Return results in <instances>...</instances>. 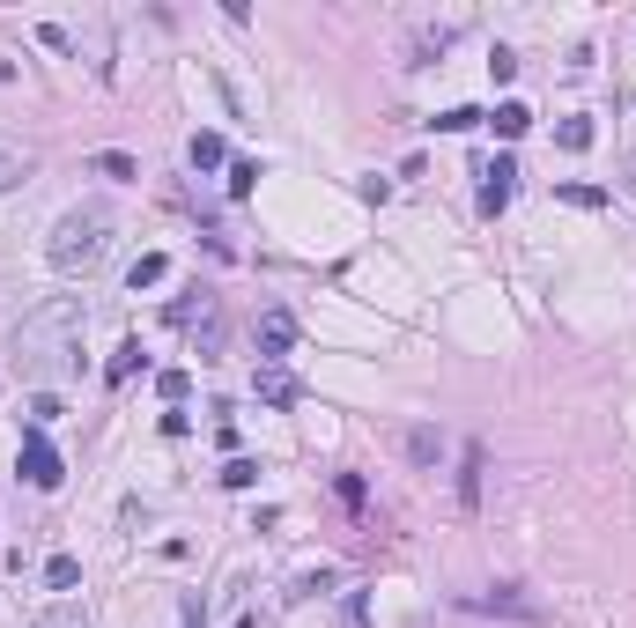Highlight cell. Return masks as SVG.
<instances>
[{
    "label": "cell",
    "mask_w": 636,
    "mask_h": 628,
    "mask_svg": "<svg viewBox=\"0 0 636 628\" xmlns=\"http://www.w3.org/2000/svg\"><path fill=\"white\" fill-rule=\"evenodd\" d=\"M82 303H45V311H30L23 326H15V363H23V377H67L74 363H82Z\"/></svg>",
    "instance_id": "1"
},
{
    "label": "cell",
    "mask_w": 636,
    "mask_h": 628,
    "mask_svg": "<svg viewBox=\"0 0 636 628\" xmlns=\"http://www.w3.org/2000/svg\"><path fill=\"white\" fill-rule=\"evenodd\" d=\"M111 244H119V215H111V207H97V200H82V207H67V215L52 222L45 259H52V274L89 281V274L111 259Z\"/></svg>",
    "instance_id": "2"
},
{
    "label": "cell",
    "mask_w": 636,
    "mask_h": 628,
    "mask_svg": "<svg viewBox=\"0 0 636 628\" xmlns=\"http://www.w3.org/2000/svg\"><path fill=\"white\" fill-rule=\"evenodd\" d=\"M15 473H23L30 488H60V481H67V466H60V451L45 444V429L23 436V459H15Z\"/></svg>",
    "instance_id": "3"
},
{
    "label": "cell",
    "mask_w": 636,
    "mask_h": 628,
    "mask_svg": "<svg viewBox=\"0 0 636 628\" xmlns=\"http://www.w3.org/2000/svg\"><path fill=\"white\" fill-rule=\"evenodd\" d=\"M296 348V311H259V363H282V355Z\"/></svg>",
    "instance_id": "4"
},
{
    "label": "cell",
    "mask_w": 636,
    "mask_h": 628,
    "mask_svg": "<svg viewBox=\"0 0 636 628\" xmlns=\"http://www.w3.org/2000/svg\"><path fill=\"white\" fill-rule=\"evenodd\" d=\"M511 193H518V163H511V156L481 163V207H489V215H503V207H511Z\"/></svg>",
    "instance_id": "5"
},
{
    "label": "cell",
    "mask_w": 636,
    "mask_h": 628,
    "mask_svg": "<svg viewBox=\"0 0 636 628\" xmlns=\"http://www.w3.org/2000/svg\"><path fill=\"white\" fill-rule=\"evenodd\" d=\"M466 606H474V614H511V621H548L526 592H518V584H496V592H481V599H466Z\"/></svg>",
    "instance_id": "6"
},
{
    "label": "cell",
    "mask_w": 636,
    "mask_h": 628,
    "mask_svg": "<svg viewBox=\"0 0 636 628\" xmlns=\"http://www.w3.org/2000/svg\"><path fill=\"white\" fill-rule=\"evenodd\" d=\"M252 385H259V399H267V407H296V399H304V385H296V377H289L282 363H259V377H252Z\"/></svg>",
    "instance_id": "7"
},
{
    "label": "cell",
    "mask_w": 636,
    "mask_h": 628,
    "mask_svg": "<svg viewBox=\"0 0 636 628\" xmlns=\"http://www.w3.org/2000/svg\"><path fill=\"white\" fill-rule=\"evenodd\" d=\"M208 318H215V296H208V289H185V296L171 303V326H178V333H200Z\"/></svg>",
    "instance_id": "8"
},
{
    "label": "cell",
    "mask_w": 636,
    "mask_h": 628,
    "mask_svg": "<svg viewBox=\"0 0 636 628\" xmlns=\"http://www.w3.org/2000/svg\"><path fill=\"white\" fill-rule=\"evenodd\" d=\"M452 23H429V30H415V45H407V52H415V60H407V67H429V60H444V52H452Z\"/></svg>",
    "instance_id": "9"
},
{
    "label": "cell",
    "mask_w": 636,
    "mask_h": 628,
    "mask_svg": "<svg viewBox=\"0 0 636 628\" xmlns=\"http://www.w3.org/2000/svg\"><path fill=\"white\" fill-rule=\"evenodd\" d=\"M481 459H489V451L466 444V459H459V503H466V510H481Z\"/></svg>",
    "instance_id": "10"
},
{
    "label": "cell",
    "mask_w": 636,
    "mask_h": 628,
    "mask_svg": "<svg viewBox=\"0 0 636 628\" xmlns=\"http://www.w3.org/2000/svg\"><path fill=\"white\" fill-rule=\"evenodd\" d=\"M30 178H37V163L23 156V148L0 141V193H15V185H30Z\"/></svg>",
    "instance_id": "11"
},
{
    "label": "cell",
    "mask_w": 636,
    "mask_h": 628,
    "mask_svg": "<svg viewBox=\"0 0 636 628\" xmlns=\"http://www.w3.org/2000/svg\"><path fill=\"white\" fill-rule=\"evenodd\" d=\"M407 459H415V466H437V459H444V436L415 422V429H407Z\"/></svg>",
    "instance_id": "12"
},
{
    "label": "cell",
    "mask_w": 636,
    "mask_h": 628,
    "mask_svg": "<svg viewBox=\"0 0 636 628\" xmlns=\"http://www.w3.org/2000/svg\"><path fill=\"white\" fill-rule=\"evenodd\" d=\"M163 274H171V259H163V252H141L134 266H126V281H134V296H141V289H156Z\"/></svg>",
    "instance_id": "13"
},
{
    "label": "cell",
    "mask_w": 636,
    "mask_h": 628,
    "mask_svg": "<svg viewBox=\"0 0 636 628\" xmlns=\"http://www.w3.org/2000/svg\"><path fill=\"white\" fill-rule=\"evenodd\" d=\"M489 126H496V133H503V141H518V133H526V126H533V111H526V104H518V97H503V104H496V119H489Z\"/></svg>",
    "instance_id": "14"
},
{
    "label": "cell",
    "mask_w": 636,
    "mask_h": 628,
    "mask_svg": "<svg viewBox=\"0 0 636 628\" xmlns=\"http://www.w3.org/2000/svg\"><path fill=\"white\" fill-rule=\"evenodd\" d=\"M89 170H97V178H141V163H134V156H119V148H104V156H89Z\"/></svg>",
    "instance_id": "15"
},
{
    "label": "cell",
    "mask_w": 636,
    "mask_h": 628,
    "mask_svg": "<svg viewBox=\"0 0 636 628\" xmlns=\"http://www.w3.org/2000/svg\"><path fill=\"white\" fill-rule=\"evenodd\" d=\"M481 119H489V111H474V104H452V111H437L429 126H444V133H474Z\"/></svg>",
    "instance_id": "16"
},
{
    "label": "cell",
    "mask_w": 636,
    "mask_h": 628,
    "mask_svg": "<svg viewBox=\"0 0 636 628\" xmlns=\"http://www.w3.org/2000/svg\"><path fill=\"white\" fill-rule=\"evenodd\" d=\"M45 584H52V592H74V584H82V562H74V555H52L45 562Z\"/></svg>",
    "instance_id": "17"
},
{
    "label": "cell",
    "mask_w": 636,
    "mask_h": 628,
    "mask_svg": "<svg viewBox=\"0 0 636 628\" xmlns=\"http://www.w3.org/2000/svg\"><path fill=\"white\" fill-rule=\"evenodd\" d=\"M141 363H148V355H141V340H126V348L111 355V370H104V377H111V385H126V377H134Z\"/></svg>",
    "instance_id": "18"
},
{
    "label": "cell",
    "mask_w": 636,
    "mask_h": 628,
    "mask_svg": "<svg viewBox=\"0 0 636 628\" xmlns=\"http://www.w3.org/2000/svg\"><path fill=\"white\" fill-rule=\"evenodd\" d=\"M555 141H563L570 156H585V148H592V119H563V126H555Z\"/></svg>",
    "instance_id": "19"
},
{
    "label": "cell",
    "mask_w": 636,
    "mask_h": 628,
    "mask_svg": "<svg viewBox=\"0 0 636 628\" xmlns=\"http://www.w3.org/2000/svg\"><path fill=\"white\" fill-rule=\"evenodd\" d=\"M222 163V133H193V170H215Z\"/></svg>",
    "instance_id": "20"
},
{
    "label": "cell",
    "mask_w": 636,
    "mask_h": 628,
    "mask_svg": "<svg viewBox=\"0 0 636 628\" xmlns=\"http://www.w3.org/2000/svg\"><path fill=\"white\" fill-rule=\"evenodd\" d=\"M215 481H222V488H252V481H259V459H230Z\"/></svg>",
    "instance_id": "21"
},
{
    "label": "cell",
    "mask_w": 636,
    "mask_h": 628,
    "mask_svg": "<svg viewBox=\"0 0 636 628\" xmlns=\"http://www.w3.org/2000/svg\"><path fill=\"white\" fill-rule=\"evenodd\" d=\"M156 392H163V399H171V407H178V399L193 392V370H163V377H156Z\"/></svg>",
    "instance_id": "22"
},
{
    "label": "cell",
    "mask_w": 636,
    "mask_h": 628,
    "mask_svg": "<svg viewBox=\"0 0 636 628\" xmlns=\"http://www.w3.org/2000/svg\"><path fill=\"white\" fill-rule=\"evenodd\" d=\"M178 628H208V599H200V592H185V606H178Z\"/></svg>",
    "instance_id": "23"
},
{
    "label": "cell",
    "mask_w": 636,
    "mask_h": 628,
    "mask_svg": "<svg viewBox=\"0 0 636 628\" xmlns=\"http://www.w3.org/2000/svg\"><path fill=\"white\" fill-rule=\"evenodd\" d=\"M252 185H259V163H252V156H245V163H230V193H237V200H245V193H252Z\"/></svg>",
    "instance_id": "24"
},
{
    "label": "cell",
    "mask_w": 636,
    "mask_h": 628,
    "mask_svg": "<svg viewBox=\"0 0 636 628\" xmlns=\"http://www.w3.org/2000/svg\"><path fill=\"white\" fill-rule=\"evenodd\" d=\"M563 200H570V207H585V215H592V207H607L600 185H563Z\"/></svg>",
    "instance_id": "25"
},
{
    "label": "cell",
    "mask_w": 636,
    "mask_h": 628,
    "mask_svg": "<svg viewBox=\"0 0 636 628\" xmlns=\"http://www.w3.org/2000/svg\"><path fill=\"white\" fill-rule=\"evenodd\" d=\"M45 422H60V399L37 392V399H30V429H45Z\"/></svg>",
    "instance_id": "26"
},
{
    "label": "cell",
    "mask_w": 636,
    "mask_h": 628,
    "mask_svg": "<svg viewBox=\"0 0 636 628\" xmlns=\"http://www.w3.org/2000/svg\"><path fill=\"white\" fill-rule=\"evenodd\" d=\"M489 74H496V82H511V74H518V52L496 45V52H489Z\"/></svg>",
    "instance_id": "27"
},
{
    "label": "cell",
    "mask_w": 636,
    "mask_h": 628,
    "mask_svg": "<svg viewBox=\"0 0 636 628\" xmlns=\"http://www.w3.org/2000/svg\"><path fill=\"white\" fill-rule=\"evenodd\" d=\"M622 185H629V193H636V148H629V156H622Z\"/></svg>",
    "instance_id": "28"
}]
</instances>
